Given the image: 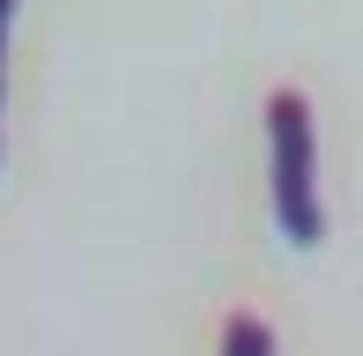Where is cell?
<instances>
[{
	"mask_svg": "<svg viewBox=\"0 0 363 356\" xmlns=\"http://www.w3.org/2000/svg\"><path fill=\"white\" fill-rule=\"evenodd\" d=\"M267 171H274V230L296 252H311L326 238V208H319V134H311L304 89L267 96Z\"/></svg>",
	"mask_w": 363,
	"mask_h": 356,
	"instance_id": "cell-1",
	"label": "cell"
},
{
	"mask_svg": "<svg viewBox=\"0 0 363 356\" xmlns=\"http://www.w3.org/2000/svg\"><path fill=\"white\" fill-rule=\"evenodd\" d=\"M223 356H274V327L259 312H230L223 319Z\"/></svg>",
	"mask_w": 363,
	"mask_h": 356,
	"instance_id": "cell-2",
	"label": "cell"
},
{
	"mask_svg": "<svg viewBox=\"0 0 363 356\" xmlns=\"http://www.w3.org/2000/svg\"><path fill=\"white\" fill-rule=\"evenodd\" d=\"M8 23H15V0H0V89H8Z\"/></svg>",
	"mask_w": 363,
	"mask_h": 356,
	"instance_id": "cell-3",
	"label": "cell"
}]
</instances>
